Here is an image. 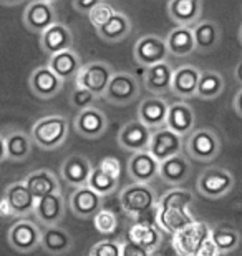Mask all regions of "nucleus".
<instances>
[{"label": "nucleus", "instance_id": "nucleus-1", "mask_svg": "<svg viewBox=\"0 0 242 256\" xmlns=\"http://www.w3.org/2000/svg\"><path fill=\"white\" fill-rule=\"evenodd\" d=\"M194 202V194L186 188H173L158 200L156 204V226L173 236L189 226L196 220L189 206Z\"/></svg>", "mask_w": 242, "mask_h": 256}, {"label": "nucleus", "instance_id": "nucleus-2", "mask_svg": "<svg viewBox=\"0 0 242 256\" xmlns=\"http://www.w3.org/2000/svg\"><path fill=\"white\" fill-rule=\"evenodd\" d=\"M33 145L42 150H56L68 138V120L63 115H47L38 118L30 132Z\"/></svg>", "mask_w": 242, "mask_h": 256}, {"label": "nucleus", "instance_id": "nucleus-3", "mask_svg": "<svg viewBox=\"0 0 242 256\" xmlns=\"http://www.w3.org/2000/svg\"><path fill=\"white\" fill-rule=\"evenodd\" d=\"M158 194L149 185L131 183L120 192V206L130 216H141L148 212H156Z\"/></svg>", "mask_w": 242, "mask_h": 256}, {"label": "nucleus", "instance_id": "nucleus-4", "mask_svg": "<svg viewBox=\"0 0 242 256\" xmlns=\"http://www.w3.org/2000/svg\"><path fill=\"white\" fill-rule=\"evenodd\" d=\"M184 148L191 160L209 163L221 153V140L218 133L211 128H198L184 142Z\"/></svg>", "mask_w": 242, "mask_h": 256}, {"label": "nucleus", "instance_id": "nucleus-5", "mask_svg": "<svg viewBox=\"0 0 242 256\" xmlns=\"http://www.w3.org/2000/svg\"><path fill=\"white\" fill-rule=\"evenodd\" d=\"M213 228L206 222L191 223L189 226L183 228L181 232L174 233L171 236V246L178 256H198L199 248L203 246L206 240L211 238Z\"/></svg>", "mask_w": 242, "mask_h": 256}, {"label": "nucleus", "instance_id": "nucleus-6", "mask_svg": "<svg viewBox=\"0 0 242 256\" xmlns=\"http://www.w3.org/2000/svg\"><path fill=\"white\" fill-rule=\"evenodd\" d=\"M234 188V175L226 168L211 166L201 172L198 192L208 200H221Z\"/></svg>", "mask_w": 242, "mask_h": 256}, {"label": "nucleus", "instance_id": "nucleus-7", "mask_svg": "<svg viewBox=\"0 0 242 256\" xmlns=\"http://www.w3.org/2000/svg\"><path fill=\"white\" fill-rule=\"evenodd\" d=\"M138 96H140V84H138L136 76L128 72H115L103 98L111 105L128 106Z\"/></svg>", "mask_w": 242, "mask_h": 256}, {"label": "nucleus", "instance_id": "nucleus-8", "mask_svg": "<svg viewBox=\"0 0 242 256\" xmlns=\"http://www.w3.org/2000/svg\"><path fill=\"white\" fill-rule=\"evenodd\" d=\"M115 75L111 65L106 62H90L81 66L75 78V86H81L93 94L96 98L105 95L111 76Z\"/></svg>", "mask_w": 242, "mask_h": 256}, {"label": "nucleus", "instance_id": "nucleus-9", "mask_svg": "<svg viewBox=\"0 0 242 256\" xmlns=\"http://www.w3.org/2000/svg\"><path fill=\"white\" fill-rule=\"evenodd\" d=\"M7 240L12 250H15L17 253L27 254L40 246V243H42V230H40L38 223L23 218L15 222L8 228Z\"/></svg>", "mask_w": 242, "mask_h": 256}, {"label": "nucleus", "instance_id": "nucleus-10", "mask_svg": "<svg viewBox=\"0 0 242 256\" xmlns=\"http://www.w3.org/2000/svg\"><path fill=\"white\" fill-rule=\"evenodd\" d=\"M133 57L143 68H149V66H154L158 64L168 62L169 50L166 45V38L159 37V35H143L135 44Z\"/></svg>", "mask_w": 242, "mask_h": 256}, {"label": "nucleus", "instance_id": "nucleus-11", "mask_svg": "<svg viewBox=\"0 0 242 256\" xmlns=\"http://www.w3.org/2000/svg\"><path fill=\"white\" fill-rule=\"evenodd\" d=\"M58 24V15L53 2L48 0H35L25 5L23 10V25L30 32L43 34L45 30Z\"/></svg>", "mask_w": 242, "mask_h": 256}, {"label": "nucleus", "instance_id": "nucleus-12", "mask_svg": "<svg viewBox=\"0 0 242 256\" xmlns=\"http://www.w3.org/2000/svg\"><path fill=\"white\" fill-rule=\"evenodd\" d=\"M153 132L149 130L146 125H143L140 120H131L126 125L121 126V130L118 132V145L123 150L133 153L148 152L149 143H151Z\"/></svg>", "mask_w": 242, "mask_h": 256}, {"label": "nucleus", "instance_id": "nucleus-13", "mask_svg": "<svg viewBox=\"0 0 242 256\" xmlns=\"http://www.w3.org/2000/svg\"><path fill=\"white\" fill-rule=\"evenodd\" d=\"M184 150V140L183 136L176 135L171 130H168L166 126L159 128V130L153 132L151 143H149L148 152L161 163L169 158L181 155Z\"/></svg>", "mask_w": 242, "mask_h": 256}, {"label": "nucleus", "instance_id": "nucleus-14", "mask_svg": "<svg viewBox=\"0 0 242 256\" xmlns=\"http://www.w3.org/2000/svg\"><path fill=\"white\" fill-rule=\"evenodd\" d=\"M126 172L133 183L149 185L159 176V162L149 152L133 153L126 163Z\"/></svg>", "mask_w": 242, "mask_h": 256}, {"label": "nucleus", "instance_id": "nucleus-15", "mask_svg": "<svg viewBox=\"0 0 242 256\" xmlns=\"http://www.w3.org/2000/svg\"><path fill=\"white\" fill-rule=\"evenodd\" d=\"M63 84L65 82H61L48 65L37 66L28 76V86L32 94L42 100L53 98L58 95L63 88Z\"/></svg>", "mask_w": 242, "mask_h": 256}, {"label": "nucleus", "instance_id": "nucleus-16", "mask_svg": "<svg viewBox=\"0 0 242 256\" xmlns=\"http://www.w3.org/2000/svg\"><path fill=\"white\" fill-rule=\"evenodd\" d=\"M91 172H93V166H91L88 158L83 155H76V153L66 156L60 166V175L63 182L68 186H75V190L81 186H88Z\"/></svg>", "mask_w": 242, "mask_h": 256}, {"label": "nucleus", "instance_id": "nucleus-17", "mask_svg": "<svg viewBox=\"0 0 242 256\" xmlns=\"http://www.w3.org/2000/svg\"><path fill=\"white\" fill-rule=\"evenodd\" d=\"M169 104L161 96H146L138 106V120L146 125L151 132L166 126Z\"/></svg>", "mask_w": 242, "mask_h": 256}, {"label": "nucleus", "instance_id": "nucleus-18", "mask_svg": "<svg viewBox=\"0 0 242 256\" xmlns=\"http://www.w3.org/2000/svg\"><path fill=\"white\" fill-rule=\"evenodd\" d=\"M33 214L38 220V223L45 228L58 226L60 222L65 216V198L61 192L51 193L37 200Z\"/></svg>", "mask_w": 242, "mask_h": 256}, {"label": "nucleus", "instance_id": "nucleus-19", "mask_svg": "<svg viewBox=\"0 0 242 256\" xmlns=\"http://www.w3.org/2000/svg\"><path fill=\"white\" fill-rule=\"evenodd\" d=\"M68 204L75 216L83 220L95 218L103 210V196L91 190L90 186H81L70 194Z\"/></svg>", "mask_w": 242, "mask_h": 256}, {"label": "nucleus", "instance_id": "nucleus-20", "mask_svg": "<svg viewBox=\"0 0 242 256\" xmlns=\"http://www.w3.org/2000/svg\"><path fill=\"white\" fill-rule=\"evenodd\" d=\"M75 130L80 136L90 138H100L106 133L108 130V116L103 114L100 108L91 106L88 110L78 112L75 116Z\"/></svg>", "mask_w": 242, "mask_h": 256}, {"label": "nucleus", "instance_id": "nucleus-21", "mask_svg": "<svg viewBox=\"0 0 242 256\" xmlns=\"http://www.w3.org/2000/svg\"><path fill=\"white\" fill-rule=\"evenodd\" d=\"M169 18L176 24V27L193 28L201 22L203 15V2L199 0H171L166 5Z\"/></svg>", "mask_w": 242, "mask_h": 256}, {"label": "nucleus", "instance_id": "nucleus-22", "mask_svg": "<svg viewBox=\"0 0 242 256\" xmlns=\"http://www.w3.org/2000/svg\"><path fill=\"white\" fill-rule=\"evenodd\" d=\"M191 162L184 153L159 163V178L173 188H181L191 176Z\"/></svg>", "mask_w": 242, "mask_h": 256}, {"label": "nucleus", "instance_id": "nucleus-23", "mask_svg": "<svg viewBox=\"0 0 242 256\" xmlns=\"http://www.w3.org/2000/svg\"><path fill=\"white\" fill-rule=\"evenodd\" d=\"M38 40H40V48L48 57L73 48V34H71V30L65 24L60 22L55 24L48 30H45L43 34H40Z\"/></svg>", "mask_w": 242, "mask_h": 256}, {"label": "nucleus", "instance_id": "nucleus-24", "mask_svg": "<svg viewBox=\"0 0 242 256\" xmlns=\"http://www.w3.org/2000/svg\"><path fill=\"white\" fill-rule=\"evenodd\" d=\"M3 194H5V198L8 200L10 206H12L13 216L23 220L35 212L37 198H35L32 192L28 190L27 185L23 183V180L10 183V185L5 188Z\"/></svg>", "mask_w": 242, "mask_h": 256}, {"label": "nucleus", "instance_id": "nucleus-25", "mask_svg": "<svg viewBox=\"0 0 242 256\" xmlns=\"http://www.w3.org/2000/svg\"><path fill=\"white\" fill-rule=\"evenodd\" d=\"M201 72L194 65H181L174 68L171 94L179 98H193L198 95V85L201 78Z\"/></svg>", "mask_w": 242, "mask_h": 256}, {"label": "nucleus", "instance_id": "nucleus-26", "mask_svg": "<svg viewBox=\"0 0 242 256\" xmlns=\"http://www.w3.org/2000/svg\"><path fill=\"white\" fill-rule=\"evenodd\" d=\"M196 115L186 102H174L169 105L166 128L179 136H189L194 132Z\"/></svg>", "mask_w": 242, "mask_h": 256}, {"label": "nucleus", "instance_id": "nucleus-27", "mask_svg": "<svg viewBox=\"0 0 242 256\" xmlns=\"http://www.w3.org/2000/svg\"><path fill=\"white\" fill-rule=\"evenodd\" d=\"M174 68L168 62L158 64L149 68H143V82H145V88L153 94V96H161L164 94L171 92Z\"/></svg>", "mask_w": 242, "mask_h": 256}, {"label": "nucleus", "instance_id": "nucleus-28", "mask_svg": "<svg viewBox=\"0 0 242 256\" xmlns=\"http://www.w3.org/2000/svg\"><path fill=\"white\" fill-rule=\"evenodd\" d=\"M40 248L51 256H63L73 248V236L68 230L61 226H50L42 232V243Z\"/></svg>", "mask_w": 242, "mask_h": 256}, {"label": "nucleus", "instance_id": "nucleus-29", "mask_svg": "<svg viewBox=\"0 0 242 256\" xmlns=\"http://www.w3.org/2000/svg\"><path fill=\"white\" fill-rule=\"evenodd\" d=\"M47 65L50 66L51 72H53L61 82L75 80L76 75L80 74L81 66H83L80 55L76 54L73 48L65 50V52L56 54V55H51V57L48 58Z\"/></svg>", "mask_w": 242, "mask_h": 256}, {"label": "nucleus", "instance_id": "nucleus-30", "mask_svg": "<svg viewBox=\"0 0 242 256\" xmlns=\"http://www.w3.org/2000/svg\"><path fill=\"white\" fill-rule=\"evenodd\" d=\"M23 183L27 185V188L37 200L47 196L51 193H58L60 190V183L56 180V176L47 168L42 170H33L25 176Z\"/></svg>", "mask_w": 242, "mask_h": 256}, {"label": "nucleus", "instance_id": "nucleus-31", "mask_svg": "<svg viewBox=\"0 0 242 256\" xmlns=\"http://www.w3.org/2000/svg\"><path fill=\"white\" fill-rule=\"evenodd\" d=\"M5 148H7V160L20 163L25 162L32 153L33 142L32 136L23 130H10L5 133Z\"/></svg>", "mask_w": 242, "mask_h": 256}, {"label": "nucleus", "instance_id": "nucleus-32", "mask_svg": "<svg viewBox=\"0 0 242 256\" xmlns=\"http://www.w3.org/2000/svg\"><path fill=\"white\" fill-rule=\"evenodd\" d=\"M196 50L201 54H209L218 48L221 42V27L213 20H201L193 27Z\"/></svg>", "mask_w": 242, "mask_h": 256}, {"label": "nucleus", "instance_id": "nucleus-33", "mask_svg": "<svg viewBox=\"0 0 242 256\" xmlns=\"http://www.w3.org/2000/svg\"><path fill=\"white\" fill-rule=\"evenodd\" d=\"M128 236H130V242L140 244V246H143L151 253L156 252L163 242V232L156 224H149V223L133 224L130 232H128Z\"/></svg>", "mask_w": 242, "mask_h": 256}, {"label": "nucleus", "instance_id": "nucleus-34", "mask_svg": "<svg viewBox=\"0 0 242 256\" xmlns=\"http://www.w3.org/2000/svg\"><path fill=\"white\" fill-rule=\"evenodd\" d=\"M166 45L169 55L174 57H188L196 52V42L193 28L186 27H174L166 37Z\"/></svg>", "mask_w": 242, "mask_h": 256}, {"label": "nucleus", "instance_id": "nucleus-35", "mask_svg": "<svg viewBox=\"0 0 242 256\" xmlns=\"http://www.w3.org/2000/svg\"><path fill=\"white\" fill-rule=\"evenodd\" d=\"M131 30H133V24L128 18V15H125L123 12H116L105 27L96 30V34L106 44H118L121 40H125L131 34Z\"/></svg>", "mask_w": 242, "mask_h": 256}, {"label": "nucleus", "instance_id": "nucleus-36", "mask_svg": "<svg viewBox=\"0 0 242 256\" xmlns=\"http://www.w3.org/2000/svg\"><path fill=\"white\" fill-rule=\"evenodd\" d=\"M226 82L224 76L219 74V72L214 70H204L201 74L199 78V85H198V95L199 98L203 100H214L224 92Z\"/></svg>", "mask_w": 242, "mask_h": 256}, {"label": "nucleus", "instance_id": "nucleus-37", "mask_svg": "<svg viewBox=\"0 0 242 256\" xmlns=\"http://www.w3.org/2000/svg\"><path fill=\"white\" fill-rule=\"evenodd\" d=\"M211 240L218 246L221 254H229L236 252L241 244V234L238 230L229 226H216L211 232Z\"/></svg>", "mask_w": 242, "mask_h": 256}, {"label": "nucleus", "instance_id": "nucleus-38", "mask_svg": "<svg viewBox=\"0 0 242 256\" xmlns=\"http://www.w3.org/2000/svg\"><path fill=\"white\" fill-rule=\"evenodd\" d=\"M118 182L120 180H116V178H113L111 175H108V173H105L98 166H95L93 172H91V175H90L88 186L100 194V196H108V194L116 192Z\"/></svg>", "mask_w": 242, "mask_h": 256}, {"label": "nucleus", "instance_id": "nucleus-39", "mask_svg": "<svg viewBox=\"0 0 242 256\" xmlns=\"http://www.w3.org/2000/svg\"><path fill=\"white\" fill-rule=\"evenodd\" d=\"M115 14H116V10L111 4L98 0V4L93 7V10L88 14V20L95 27V30H100L101 27H105V25L110 22Z\"/></svg>", "mask_w": 242, "mask_h": 256}, {"label": "nucleus", "instance_id": "nucleus-40", "mask_svg": "<svg viewBox=\"0 0 242 256\" xmlns=\"http://www.w3.org/2000/svg\"><path fill=\"white\" fill-rule=\"evenodd\" d=\"M93 224H95L98 233L111 234V233H115L116 228H118V218H116V214L111 212V210L103 208L101 212L93 218Z\"/></svg>", "mask_w": 242, "mask_h": 256}, {"label": "nucleus", "instance_id": "nucleus-41", "mask_svg": "<svg viewBox=\"0 0 242 256\" xmlns=\"http://www.w3.org/2000/svg\"><path fill=\"white\" fill-rule=\"evenodd\" d=\"M95 102H96V96L91 94L90 90L81 88V86H75V90L71 92V95H70L71 106H75L78 112L91 108V106L95 105Z\"/></svg>", "mask_w": 242, "mask_h": 256}, {"label": "nucleus", "instance_id": "nucleus-42", "mask_svg": "<svg viewBox=\"0 0 242 256\" xmlns=\"http://www.w3.org/2000/svg\"><path fill=\"white\" fill-rule=\"evenodd\" d=\"M123 243L116 240H103L91 246L88 256H121Z\"/></svg>", "mask_w": 242, "mask_h": 256}, {"label": "nucleus", "instance_id": "nucleus-43", "mask_svg": "<svg viewBox=\"0 0 242 256\" xmlns=\"http://www.w3.org/2000/svg\"><path fill=\"white\" fill-rule=\"evenodd\" d=\"M100 170H103L108 175H111L113 178H116V180H120V173H121V166H120V162L116 160V158L113 156H106L100 160V163L96 165Z\"/></svg>", "mask_w": 242, "mask_h": 256}, {"label": "nucleus", "instance_id": "nucleus-44", "mask_svg": "<svg viewBox=\"0 0 242 256\" xmlns=\"http://www.w3.org/2000/svg\"><path fill=\"white\" fill-rule=\"evenodd\" d=\"M121 256H151V252L128 240V242H123Z\"/></svg>", "mask_w": 242, "mask_h": 256}, {"label": "nucleus", "instance_id": "nucleus-45", "mask_svg": "<svg viewBox=\"0 0 242 256\" xmlns=\"http://www.w3.org/2000/svg\"><path fill=\"white\" fill-rule=\"evenodd\" d=\"M98 4V0H73V8L78 14H85L88 17V14L93 10V7Z\"/></svg>", "mask_w": 242, "mask_h": 256}, {"label": "nucleus", "instance_id": "nucleus-46", "mask_svg": "<svg viewBox=\"0 0 242 256\" xmlns=\"http://www.w3.org/2000/svg\"><path fill=\"white\" fill-rule=\"evenodd\" d=\"M198 256H221V253H219V250L214 244L213 240L209 238V240H206L203 246L199 248Z\"/></svg>", "mask_w": 242, "mask_h": 256}, {"label": "nucleus", "instance_id": "nucleus-47", "mask_svg": "<svg viewBox=\"0 0 242 256\" xmlns=\"http://www.w3.org/2000/svg\"><path fill=\"white\" fill-rule=\"evenodd\" d=\"M13 216V212H12V206H10L8 200L5 198V194L0 198V218L7 220V218H12Z\"/></svg>", "mask_w": 242, "mask_h": 256}, {"label": "nucleus", "instance_id": "nucleus-48", "mask_svg": "<svg viewBox=\"0 0 242 256\" xmlns=\"http://www.w3.org/2000/svg\"><path fill=\"white\" fill-rule=\"evenodd\" d=\"M234 110L238 112V115L242 116V88L234 96Z\"/></svg>", "mask_w": 242, "mask_h": 256}, {"label": "nucleus", "instance_id": "nucleus-49", "mask_svg": "<svg viewBox=\"0 0 242 256\" xmlns=\"http://www.w3.org/2000/svg\"><path fill=\"white\" fill-rule=\"evenodd\" d=\"M7 160V148H5V136L3 133H0V163Z\"/></svg>", "mask_w": 242, "mask_h": 256}, {"label": "nucleus", "instance_id": "nucleus-50", "mask_svg": "<svg viewBox=\"0 0 242 256\" xmlns=\"http://www.w3.org/2000/svg\"><path fill=\"white\" fill-rule=\"evenodd\" d=\"M234 75H236V80H238L239 84H241V86H242V60L238 64V66H236Z\"/></svg>", "mask_w": 242, "mask_h": 256}, {"label": "nucleus", "instance_id": "nucleus-51", "mask_svg": "<svg viewBox=\"0 0 242 256\" xmlns=\"http://www.w3.org/2000/svg\"><path fill=\"white\" fill-rule=\"evenodd\" d=\"M239 40H241V44H242V25H241V30H239Z\"/></svg>", "mask_w": 242, "mask_h": 256}]
</instances>
